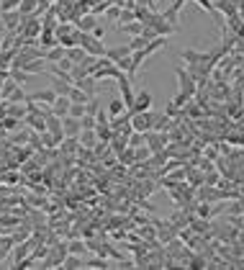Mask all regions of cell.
Masks as SVG:
<instances>
[{
  "mask_svg": "<svg viewBox=\"0 0 244 270\" xmlns=\"http://www.w3.org/2000/svg\"><path fill=\"white\" fill-rule=\"evenodd\" d=\"M85 106H88V103H72V106H70V113H67V116L83 119V116H85Z\"/></svg>",
  "mask_w": 244,
  "mask_h": 270,
  "instance_id": "obj_30",
  "label": "cell"
},
{
  "mask_svg": "<svg viewBox=\"0 0 244 270\" xmlns=\"http://www.w3.org/2000/svg\"><path fill=\"white\" fill-rule=\"evenodd\" d=\"M77 139H80V147H85V149H95V147H98V142H100L95 129H83Z\"/></svg>",
  "mask_w": 244,
  "mask_h": 270,
  "instance_id": "obj_11",
  "label": "cell"
},
{
  "mask_svg": "<svg viewBox=\"0 0 244 270\" xmlns=\"http://www.w3.org/2000/svg\"><path fill=\"white\" fill-rule=\"evenodd\" d=\"M39 137H42V144H44V147H59V142L52 137V131H42Z\"/></svg>",
  "mask_w": 244,
  "mask_h": 270,
  "instance_id": "obj_32",
  "label": "cell"
},
{
  "mask_svg": "<svg viewBox=\"0 0 244 270\" xmlns=\"http://www.w3.org/2000/svg\"><path fill=\"white\" fill-rule=\"evenodd\" d=\"M36 134H42V131H47V119L42 116V113H34V111H29L26 113V119H24Z\"/></svg>",
  "mask_w": 244,
  "mask_h": 270,
  "instance_id": "obj_13",
  "label": "cell"
},
{
  "mask_svg": "<svg viewBox=\"0 0 244 270\" xmlns=\"http://www.w3.org/2000/svg\"><path fill=\"white\" fill-rule=\"evenodd\" d=\"M3 16V24L8 31H18V26L24 24V13L21 11H6V13H0Z\"/></svg>",
  "mask_w": 244,
  "mask_h": 270,
  "instance_id": "obj_6",
  "label": "cell"
},
{
  "mask_svg": "<svg viewBox=\"0 0 244 270\" xmlns=\"http://www.w3.org/2000/svg\"><path fill=\"white\" fill-rule=\"evenodd\" d=\"M98 83H100V80H95L93 75H88V78H83V80H77L75 85H77L80 90H85V93H88V95L93 98V95L98 93Z\"/></svg>",
  "mask_w": 244,
  "mask_h": 270,
  "instance_id": "obj_14",
  "label": "cell"
},
{
  "mask_svg": "<svg viewBox=\"0 0 244 270\" xmlns=\"http://www.w3.org/2000/svg\"><path fill=\"white\" fill-rule=\"evenodd\" d=\"M29 101H34V103H47V106H52L54 101H57V93L52 90V88H47V90H36V93H31L29 98H26V103Z\"/></svg>",
  "mask_w": 244,
  "mask_h": 270,
  "instance_id": "obj_9",
  "label": "cell"
},
{
  "mask_svg": "<svg viewBox=\"0 0 244 270\" xmlns=\"http://www.w3.org/2000/svg\"><path fill=\"white\" fill-rule=\"evenodd\" d=\"M65 54H67V49H65L62 44H57V47H52V49L44 52V60H47V62H59Z\"/></svg>",
  "mask_w": 244,
  "mask_h": 270,
  "instance_id": "obj_19",
  "label": "cell"
},
{
  "mask_svg": "<svg viewBox=\"0 0 244 270\" xmlns=\"http://www.w3.org/2000/svg\"><path fill=\"white\" fill-rule=\"evenodd\" d=\"M67 249H70L72 255H85V252H88V244H85L83 239H72V242H67Z\"/></svg>",
  "mask_w": 244,
  "mask_h": 270,
  "instance_id": "obj_25",
  "label": "cell"
},
{
  "mask_svg": "<svg viewBox=\"0 0 244 270\" xmlns=\"http://www.w3.org/2000/svg\"><path fill=\"white\" fill-rule=\"evenodd\" d=\"M67 57H70V60L77 65V62H83V60L88 57V52H85L80 44H75V47H70V49H67Z\"/></svg>",
  "mask_w": 244,
  "mask_h": 270,
  "instance_id": "obj_21",
  "label": "cell"
},
{
  "mask_svg": "<svg viewBox=\"0 0 244 270\" xmlns=\"http://www.w3.org/2000/svg\"><path fill=\"white\" fill-rule=\"evenodd\" d=\"M54 65H57V67H59V70H67V72H70V70H72V65H75V62H72V60H70V57H67V54H65V57H62V60H59V62H54Z\"/></svg>",
  "mask_w": 244,
  "mask_h": 270,
  "instance_id": "obj_35",
  "label": "cell"
},
{
  "mask_svg": "<svg viewBox=\"0 0 244 270\" xmlns=\"http://www.w3.org/2000/svg\"><path fill=\"white\" fill-rule=\"evenodd\" d=\"M175 75H177V90L193 98V95L198 93V83H195V78L190 75V70H182V67H175Z\"/></svg>",
  "mask_w": 244,
  "mask_h": 270,
  "instance_id": "obj_2",
  "label": "cell"
},
{
  "mask_svg": "<svg viewBox=\"0 0 244 270\" xmlns=\"http://www.w3.org/2000/svg\"><path fill=\"white\" fill-rule=\"evenodd\" d=\"M85 267H95V270H106V267H113V262H111V257H103V255H98V257H90V260L85 262Z\"/></svg>",
  "mask_w": 244,
  "mask_h": 270,
  "instance_id": "obj_18",
  "label": "cell"
},
{
  "mask_svg": "<svg viewBox=\"0 0 244 270\" xmlns=\"http://www.w3.org/2000/svg\"><path fill=\"white\" fill-rule=\"evenodd\" d=\"M47 131H52V137H54L59 144L65 142V129H62V119H59V116L52 113V116L47 119Z\"/></svg>",
  "mask_w": 244,
  "mask_h": 270,
  "instance_id": "obj_7",
  "label": "cell"
},
{
  "mask_svg": "<svg viewBox=\"0 0 244 270\" xmlns=\"http://www.w3.org/2000/svg\"><path fill=\"white\" fill-rule=\"evenodd\" d=\"M18 11H21L24 16H31V13H36V11H39V0H21Z\"/></svg>",
  "mask_w": 244,
  "mask_h": 270,
  "instance_id": "obj_23",
  "label": "cell"
},
{
  "mask_svg": "<svg viewBox=\"0 0 244 270\" xmlns=\"http://www.w3.org/2000/svg\"><path fill=\"white\" fill-rule=\"evenodd\" d=\"M116 29H118V31H124V34H129V36H139V34L144 31V24H141V21H131V24H116Z\"/></svg>",
  "mask_w": 244,
  "mask_h": 270,
  "instance_id": "obj_16",
  "label": "cell"
},
{
  "mask_svg": "<svg viewBox=\"0 0 244 270\" xmlns=\"http://www.w3.org/2000/svg\"><path fill=\"white\" fill-rule=\"evenodd\" d=\"M95 26H100L95 13H85L83 18H77V29H80V31H93Z\"/></svg>",
  "mask_w": 244,
  "mask_h": 270,
  "instance_id": "obj_15",
  "label": "cell"
},
{
  "mask_svg": "<svg viewBox=\"0 0 244 270\" xmlns=\"http://www.w3.org/2000/svg\"><path fill=\"white\" fill-rule=\"evenodd\" d=\"M129 111H131V113L152 111V93H149V90H141V93H136V98H134V106H131Z\"/></svg>",
  "mask_w": 244,
  "mask_h": 270,
  "instance_id": "obj_4",
  "label": "cell"
},
{
  "mask_svg": "<svg viewBox=\"0 0 244 270\" xmlns=\"http://www.w3.org/2000/svg\"><path fill=\"white\" fill-rule=\"evenodd\" d=\"M80 124H83V129H95L98 119H95V116H90V113H85V116L80 119Z\"/></svg>",
  "mask_w": 244,
  "mask_h": 270,
  "instance_id": "obj_33",
  "label": "cell"
},
{
  "mask_svg": "<svg viewBox=\"0 0 244 270\" xmlns=\"http://www.w3.org/2000/svg\"><path fill=\"white\" fill-rule=\"evenodd\" d=\"M62 129H65V137H80L83 124H80V119H75V116H65V119H62Z\"/></svg>",
  "mask_w": 244,
  "mask_h": 270,
  "instance_id": "obj_10",
  "label": "cell"
},
{
  "mask_svg": "<svg viewBox=\"0 0 244 270\" xmlns=\"http://www.w3.org/2000/svg\"><path fill=\"white\" fill-rule=\"evenodd\" d=\"M90 34H93L95 39H103V36H106V29H103V26H95V29H93Z\"/></svg>",
  "mask_w": 244,
  "mask_h": 270,
  "instance_id": "obj_37",
  "label": "cell"
},
{
  "mask_svg": "<svg viewBox=\"0 0 244 270\" xmlns=\"http://www.w3.org/2000/svg\"><path fill=\"white\" fill-rule=\"evenodd\" d=\"M106 57L111 60V62H121V60H129L131 57V47L129 44H121V47H113V49H106Z\"/></svg>",
  "mask_w": 244,
  "mask_h": 270,
  "instance_id": "obj_8",
  "label": "cell"
},
{
  "mask_svg": "<svg viewBox=\"0 0 244 270\" xmlns=\"http://www.w3.org/2000/svg\"><path fill=\"white\" fill-rule=\"evenodd\" d=\"M118 16H121V6H113V8H108V13H106L108 21H118Z\"/></svg>",
  "mask_w": 244,
  "mask_h": 270,
  "instance_id": "obj_36",
  "label": "cell"
},
{
  "mask_svg": "<svg viewBox=\"0 0 244 270\" xmlns=\"http://www.w3.org/2000/svg\"><path fill=\"white\" fill-rule=\"evenodd\" d=\"M18 6H21V0H3V3H0V13H6V11H18Z\"/></svg>",
  "mask_w": 244,
  "mask_h": 270,
  "instance_id": "obj_31",
  "label": "cell"
},
{
  "mask_svg": "<svg viewBox=\"0 0 244 270\" xmlns=\"http://www.w3.org/2000/svg\"><path fill=\"white\" fill-rule=\"evenodd\" d=\"M70 106H72V101H70L67 95H57V101L52 103V113L59 116V119H65V116L70 113Z\"/></svg>",
  "mask_w": 244,
  "mask_h": 270,
  "instance_id": "obj_12",
  "label": "cell"
},
{
  "mask_svg": "<svg viewBox=\"0 0 244 270\" xmlns=\"http://www.w3.org/2000/svg\"><path fill=\"white\" fill-rule=\"evenodd\" d=\"M0 124H3L8 131H13V129L21 126V119H16V116H6V119H0Z\"/></svg>",
  "mask_w": 244,
  "mask_h": 270,
  "instance_id": "obj_29",
  "label": "cell"
},
{
  "mask_svg": "<svg viewBox=\"0 0 244 270\" xmlns=\"http://www.w3.org/2000/svg\"><path fill=\"white\" fill-rule=\"evenodd\" d=\"M152 119H154V113H152V111L131 113V126H134V131H141V134L152 131Z\"/></svg>",
  "mask_w": 244,
  "mask_h": 270,
  "instance_id": "obj_3",
  "label": "cell"
},
{
  "mask_svg": "<svg viewBox=\"0 0 244 270\" xmlns=\"http://www.w3.org/2000/svg\"><path fill=\"white\" fill-rule=\"evenodd\" d=\"M129 108H126V103L121 101V98H113L111 103H108V116L111 119H116V116H121V113H126Z\"/></svg>",
  "mask_w": 244,
  "mask_h": 270,
  "instance_id": "obj_20",
  "label": "cell"
},
{
  "mask_svg": "<svg viewBox=\"0 0 244 270\" xmlns=\"http://www.w3.org/2000/svg\"><path fill=\"white\" fill-rule=\"evenodd\" d=\"M11 78H13V80H16L18 85H26L31 75H29L26 70H21V67H11Z\"/></svg>",
  "mask_w": 244,
  "mask_h": 270,
  "instance_id": "obj_24",
  "label": "cell"
},
{
  "mask_svg": "<svg viewBox=\"0 0 244 270\" xmlns=\"http://www.w3.org/2000/svg\"><path fill=\"white\" fill-rule=\"evenodd\" d=\"M75 39H77V44L88 52V54H93V57H106V47H103V39H95L90 31H75Z\"/></svg>",
  "mask_w": 244,
  "mask_h": 270,
  "instance_id": "obj_1",
  "label": "cell"
},
{
  "mask_svg": "<svg viewBox=\"0 0 244 270\" xmlns=\"http://www.w3.org/2000/svg\"><path fill=\"white\" fill-rule=\"evenodd\" d=\"M149 42H152V39H147L144 34H139V36H134V39L129 42V47H131V52H136V49H144Z\"/></svg>",
  "mask_w": 244,
  "mask_h": 270,
  "instance_id": "obj_27",
  "label": "cell"
},
{
  "mask_svg": "<svg viewBox=\"0 0 244 270\" xmlns=\"http://www.w3.org/2000/svg\"><path fill=\"white\" fill-rule=\"evenodd\" d=\"M98 111H100V108H98V98L93 95V98L88 101V106H85V113H90V116H95Z\"/></svg>",
  "mask_w": 244,
  "mask_h": 270,
  "instance_id": "obj_34",
  "label": "cell"
},
{
  "mask_svg": "<svg viewBox=\"0 0 244 270\" xmlns=\"http://www.w3.org/2000/svg\"><path fill=\"white\" fill-rule=\"evenodd\" d=\"M70 101H72V103H88V101H90V95L75 85V88H72V93H70Z\"/></svg>",
  "mask_w": 244,
  "mask_h": 270,
  "instance_id": "obj_26",
  "label": "cell"
},
{
  "mask_svg": "<svg viewBox=\"0 0 244 270\" xmlns=\"http://www.w3.org/2000/svg\"><path fill=\"white\" fill-rule=\"evenodd\" d=\"M26 98H29V93H24V88H21V85H16V88H13V93H11L8 98H3V101H8V103H26Z\"/></svg>",
  "mask_w": 244,
  "mask_h": 270,
  "instance_id": "obj_22",
  "label": "cell"
},
{
  "mask_svg": "<svg viewBox=\"0 0 244 270\" xmlns=\"http://www.w3.org/2000/svg\"><path fill=\"white\" fill-rule=\"evenodd\" d=\"M62 267H65V270H77V267H85V260H83V255H72V252H67Z\"/></svg>",
  "mask_w": 244,
  "mask_h": 270,
  "instance_id": "obj_17",
  "label": "cell"
},
{
  "mask_svg": "<svg viewBox=\"0 0 244 270\" xmlns=\"http://www.w3.org/2000/svg\"><path fill=\"white\" fill-rule=\"evenodd\" d=\"M11 67H21V70H26L29 75H36V72H44V70H47V60H44V57H34V60H26V62H21V65H11Z\"/></svg>",
  "mask_w": 244,
  "mask_h": 270,
  "instance_id": "obj_5",
  "label": "cell"
},
{
  "mask_svg": "<svg viewBox=\"0 0 244 270\" xmlns=\"http://www.w3.org/2000/svg\"><path fill=\"white\" fill-rule=\"evenodd\" d=\"M131 21H136V11H131V8H124V6H121L118 24H131Z\"/></svg>",
  "mask_w": 244,
  "mask_h": 270,
  "instance_id": "obj_28",
  "label": "cell"
}]
</instances>
